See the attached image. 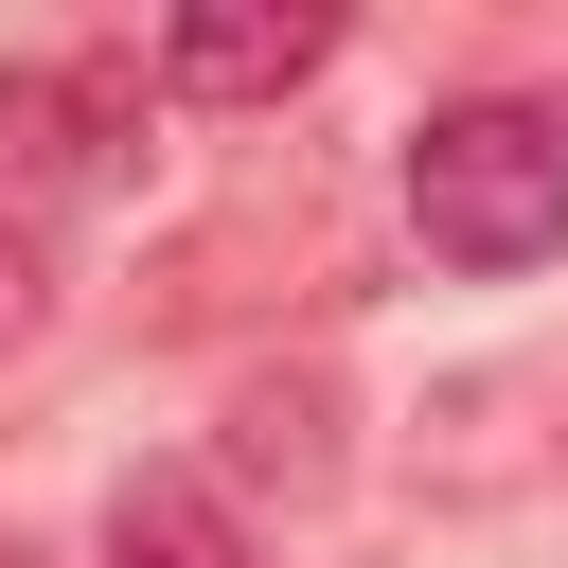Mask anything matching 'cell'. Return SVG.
Returning a JSON list of instances; mask_svg holds the SVG:
<instances>
[{
  "mask_svg": "<svg viewBox=\"0 0 568 568\" xmlns=\"http://www.w3.org/2000/svg\"><path fill=\"white\" fill-rule=\"evenodd\" d=\"M408 231L462 284H515L568 248V106H426L408 124Z\"/></svg>",
  "mask_w": 568,
  "mask_h": 568,
  "instance_id": "obj_1",
  "label": "cell"
},
{
  "mask_svg": "<svg viewBox=\"0 0 568 568\" xmlns=\"http://www.w3.org/2000/svg\"><path fill=\"white\" fill-rule=\"evenodd\" d=\"M142 124H160L142 53H0V178H36V195H124V178H142Z\"/></svg>",
  "mask_w": 568,
  "mask_h": 568,
  "instance_id": "obj_2",
  "label": "cell"
},
{
  "mask_svg": "<svg viewBox=\"0 0 568 568\" xmlns=\"http://www.w3.org/2000/svg\"><path fill=\"white\" fill-rule=\"evenodd\" d=\"M320 53H337L320 0H178L160 53H142V89H178V106H284Z\"/></svg>",
  "mask_w": 568,
  "mask_h": 568,
  "instance_id": "obj_3",
  "label": "cell"
},
{
  "mask_svg": "<svg viewBox=\"0 0 568 568\" xmlns=\"http://www.w3.org/2000/svg\"><path fill=\"white\" fill-rule=\"evenodd\" d=\"M106 568H266V550H248L213 462H124L106 479Z\"/></svg>",
  "mask_w": 568,
  "mask_h": 568,
  "instance_id": "obj_4",
  "label": "cell"
},
{
  "mask_svg": "<svg viewBox=\"0 0 568 568\" xmlns=\"http://www.w3.org/2000/svg\"><path fill=\"white\" fill-rule=\"evenodd\" d=\"M231 479L320 497V479H337V373H248V390H231Z\"/></svg>",
  "mask_w": 568,
  "mask_h": 568,
  "instance_id": "obj_5",
  "label": "cell"
},
{
  "mask_svg": "<svg viewBox=\"0 0 568 568\" xmlns=\"http://www.w3.org/2000/svg\"><path fill=\"white\" fill-rule=\"evenodd\" d=\"M36 320H53V248H36V213L0 195V355H18Z\"/></svg>",
  "mask_w": 568,
  "mask_h": 568,
  "instance_id": "obj_6",
  "label": "cell"
}]
</instances>
